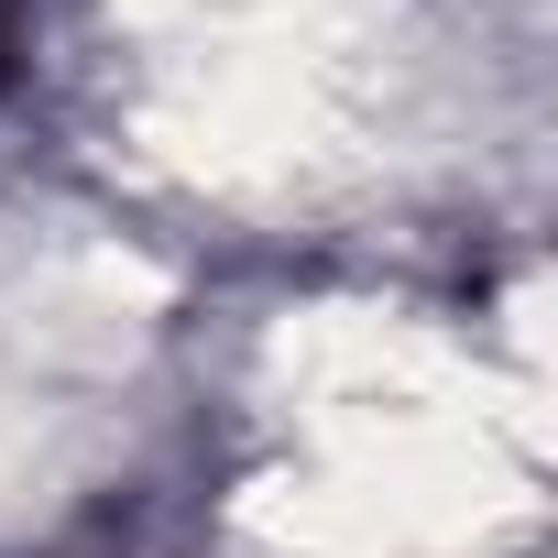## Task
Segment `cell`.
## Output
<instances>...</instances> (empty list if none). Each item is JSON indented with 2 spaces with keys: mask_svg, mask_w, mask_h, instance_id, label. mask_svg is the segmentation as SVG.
<instances>
[{
  "mask_svg": "<svg viewBox=\"0 0 558 558\" xmlns=\"http://www.w3.org/2000/svg\"><path fill=\"white\" fill-rule=\"evenodd\" d=\"M23 77V0H0V88Z\"/></svg>",
  "mask_w": 558,
  "mask_h": 558,
  "instance_id": "obj_1",
  "label": "cell"
}]
</instances>
